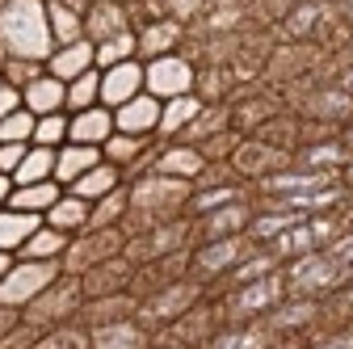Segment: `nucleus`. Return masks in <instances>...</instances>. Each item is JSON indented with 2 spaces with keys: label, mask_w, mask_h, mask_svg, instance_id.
Here are the masks:
<instances>
[{
  "label": "nucleus",
  "mask_w": 353,
  "mask_h": 349,
  "mask_svg": "<svg viewBox=\"0 0 353 349\" xmlns=\"http://www.w3.org/2000/svg\"><path fill=\"white\" fill-rule=\"evenodd\" d=\"M206 168V156L198 148H172V152H160L152 172H160V177H176V181H190L198 177V172Z\"/></svg>",
  "instance_id": "24"
},
{
  "label": "nucleus",
  "mask_w": 353,
  "mask_h": 349,
  "mask_svg": "<svg viewBox=\"0 0 353 349\" xmlns=\"http://www.w3.org/2000/svg\"><path fill=\"white\" fill-rule=\"evenodd\" d=\"M26 152H30V143H0V172H13L21 168V160H26Z\"/></svg>",
  "instance_id": "46"
},
{
  "label": "nucleus",
  "mask_w": 353,
  "mask_h": 349,
  "mask_svg": "<svg viewBox=\"0 0 353 349\" xmlns=\"http://www.w3.org/2000/svg\"><path fill=\"white\" fill-rule=\"evenodd\" d=\"M345 89H349V93H353V68H349V72H345Z\"/></svg>",
  "instance_id": "53"
},
{
  "label": "nucleus",
  "mask_w": 353,
  "mask_h": 349,
  "mask_svg": "<svg viewBox=\"0 0 353 349\" xmlns=\"http://www.w3.org/2000/svg\"><path fill=\"white\" fill-rule=\"evenodd\" d=\"M349 9H353V0H349Z\"/></svg>",
  "instance_id": "58"
},
{
  "label": "nucleus",
  "mask_w": 353,
  "mask_h": 349,
  "mask_svg": "<svg viewBox=\"0 0 353 349\" xmlns=\"http://www.w3.org/2000/svg\"><path fill=\"white\" fill-rule=\"evenodd\" d=\"M328 252H332V257L341 261V266H349V270H353V236H341V240H336V244H332Z\"/></svg>",
  "instance_id": "49"
},
{
  "label": "nucleus",
  "mask_w": 353,
  "mask_h": 349,
  "mask_svg": "<svg viewBox=\"0 0 353 349\" xmlns=\"http://www.w3.org/2000/svg\"><path fill=\"white\" fill-rule=\"evenodd\" d=\"M126 252V232L122 228H105V232H80L72 236L68 252H63V274H88L93 266H101V261Z\"/></svg>",
  "instance_id": "6"
},
{
  "label": "nucleus",
  "mask_w": 353,
  "mask_h": 349,
  "mask_svg": "<svg viewBox=\"0 0 353 349\" xmlns=\"http://www.w3.org/2000/svg\"><path fill=\"white\" fill-rule=\"evenodd\" d=\"M47 13H51V34H55L59 47H68V42H80V38H84V17H76V13L63 5V0L47 5Z\"/></svg>",
  "instance_id": "37"
},
{
  "label": "nucleus",
  "mask_w": 353,
  "mask_h": 349,
  "mask_svg": "<svg viewBox=\"0 0 353 349\" xmlns=\"http://www.w3.org/2000/svg\"><path fill=\"white\" fill-rule=\"evenodd\" d=\"M135 51H139V34H135V30H122V34L97 42V68L105 72V68H114V63H126Z\"/></svg>",
  "instance_id": "35"
},
{
  "label": "nucleus",
  "mask_w": 353,
  "mask_h": 349,
  "mask_svg": "<svg viewBox=\"0 0 353 349\" xmlns=\"http://www.w3.org/2000/svg\"><path fill=\"white\" fill-rule=\"evenodd\" d=\"M13 266H17V257H13V252H0V282L9 278V270H13Z\"/></svg>",
  "instance_id": "51"
},
{
  "label": "nucleus",
  "mask_w": 353,
  "mask_h": 349,
  "mask_svg": "<svg viewBox=\"0 0 353 349\" xmlns=\"http://www.w3.org/2000/svg\"><path fill=\"white\" fill-rule=\"evenodd\" d=\"M68 244H72V236H68V232H59V228H51V223H42L17 257H21V261H63Z\"/></svg>",
  "instance_id": "25"
},
{
  "label": "nucleus",
  "mask_w": 353,
  "mask_h": 349,
  "mask_svg": "<svg viewBox=\"0 0 353 349\" xmlns=\"http://www.w3.org/2000/svg\"><path fill=\"white\" fill-rule=\"evenodd\" d=\"M126 223V186L101 202H93V219H88V232H105V228H118Z\"/></svg>",
  "instance_id": "36"
},
{
  "label": "nucleus",
  "mask_w": 353,
  "mask_h": 349,
  "mask_svg": "<svg viewBox=\"0 0 353 349\" xmlns=\"http://www.w3.org/2000/svg\"><path fill=\"white\" fill-rule=\"evenodd\" d=\"M190 84H194V72L185 59H176V55H160L148 63V93L160 97V101H172V97H185L190 93Z\"/></svg>",
  "instance_id": "12"
},
{
  "label": "nucleus",
  "mask_w": 353,
  "mask_h": 349,
  "mask_svg": "<svg viewBox=\"0 0 353 349\" xmlns=\"http://www.w3.org/2000/svg\"><path fill=\"white\" fill-rule=\"evenodd\" d=\"M0 80H5V72H0Z\"/></svg>",
  "instance_id": "57"
},
{
  "label": "nucleus",
  "mask_w": 353,
  "mask_h": 349,
  "mask_svg": "<svg viewBox=\"0 0 353 349\" xmlns=\"http://www.w3.org/2000/svg\"><path fill=\"white\" fill-rule=\"evenodd\" d=\"M80 308H84V286H80V278L76 274H63L55 286H47L30 308H21V324H30V328H38V332H47V328H55V324H63L68 316H80Z\"/></svg>",
  "instance_id": "3"
},
{
  "label": "nucleus",
  "mask_w": 353,
  "mask_h": 349,
  "mask_svg": "<svg viewBox=\"0 0 353 349\" xmlns=\"http://www.w3.org/2000/svg\"><path fill=\"white\" fill-rule=\"evenodd\" d=\"M34 349H93V341H88L84 328H51V332H42Z\"/></svg>",
  "instance_id": "41"
},
{
  "label": "nucleus",
  "mask_w": 353,
  "mask_h": 349,
  "mask_svg": "<svg viewBox=\"0 0 353 349\" xmlns=\"http://www.w3.org/2000/svg\"><path fill=\"white\" fill-rule=\"evenodd\" d=\"M93 68H97V42H88V38L68 42V47H55V51H51V59H47V72H51V76H59L63 84H72L76 76L93 72Z\"/></svg>",
  "instance_id": "16"
},
{
  "label": "nucleus",
  "mask_w": 353,
  "mask_h": 349,
  "mask_svg": "<svg viewBox=\"0 0 353 349\" xmlns=\"http://www.w3.org/2000/svg\"><path fill=\"white\" fill-rule=\"evenodd\" d=\"M270 274H274V257H252V261H244L240 270L228 274V282H232V286H248V282L270 278Z\"/></svg>",
  "instance_id": "43"
},
{
  "label": "nucleus",
  "mask_w": 353,
  "mask_h": 349,
  "mask_svg": "<svg viewBox=\"0 0 353 349\" xmlns=\"http://www.w3.org/2000/svg\"><path fill=\"white\" fill-rule=\"evenodd\" d=\"M105 160L110 164H135V160H148V139L143 135H122V130H114V135L105 139Z\"/></svg>",
  "instance_id": "33"
},
{
  "label": "nucleus",
  "mask_w": 353,
  "mask_h": 349,
  "mask_svg": "<svg viewBox=\"0 0 353 349\" xmlns=\"http://www.w3.org/2000/svg\"><path fill=\"white\" fill-rule=\"evenodd\" d=\"M34 126H38V114H30L21 106L17 114H9L0 122V143H34Z\"/></svg>",
  "instance_id": "40"
},
{
  "label": "nucleus",
  "mask_w": 353,
  "mask_h": 349,
  "mask_svg": "<svg viewBox=\"0 0 353 349\" xmlns=\"http://www.w3.org/2000/svg\"><path fill=\"white\" fill-rule=\"evenodd\" d=\"M349 278V266H341V261L332 252H307L299 257L294 266H290V290L299 295H320V290H332Z\"/></svg>",
  "instance_id": "8"
},
{
  "label": "nucleus",
  "mask_w": 353,
  "mask_h": 349,
  "mask_svg": "<svg viewBox=\"0 0 353 349\" xmlns=\"http://www.w3.org/2000/svg\"><path fill=\"white\" fill-rule=\"evenodd\" d=\"M68 126H72V114H47V118H38V126H34V143L59 152V148L68 143Z\"/></svg>",
  "instance_id": "39"
},
{
  "label": "nucleus",
  "mask_w": 353,
  "mask_h": 349,
  "mask_svg": "<svg viewBox=\"0 0 353 349\" xmlns=\"http://www.w3.org/2000/svg\"><path fill=\"white\" fill-rule=\"evenodd\" d=\"M270 244H274V248H270L274 257H307V252L320 244V236H316L312 223H303V228L294 223V228H286V232H282L278 240H270Z\"/></svg>",
  "instance_id": "34"
},
{
  "label": "nucleus",
  "mask_w": 353,
  "mask_h": 349,
  "mask_svg": "<svg viewBox=\"0 0 353 349\" xmlns=\"http://www.w3.org/2000/svg\"><path fill=\"white\" fill-rule=\"evenodd\" d=\"M160 349H164V345H160ZM168 349H198V345H168Z\"/></svg>",
  "instance_id": "54"
},
{
  "label": "nucleus",
  "mask_w": 353,
  "mask_h": 349,
  "mask_svg": "<svg viewBox=\"0 0 353 349\" xmlns=\"http://www.w3.org/2000/svg\"><path fill=\"white\" fill-rule=\"evenodd\" d=\"M59 198H63V186H59V181H34V186H17V194H13L9 206L30 210V215H42V219H47V210H51Z\"/></svg>",
  "instance_id": "27"
},
{
  "label": "nucleus",
  "mask_w": 353,
  "mask_h": 349,
  "mask_svg": "<svg viewBox=\"0 0 353 349\" xmlns=\"http://www.w3.org/2000/svg\"><path fill=\"white\" fill-rule=\"evenodd\" d=\"M105 160V152L101 148H84V143H63L59 152H55V181L68 190V186H76L88 168H97Z\"/></svg>",
  "instance_id": "19"
},
{
  "label": "nucleus",
  "mask_w": 353,
  "mask_h": 349,
  "mask_svg": "<svg viewBox=\"0 0 353 349\" xmlns=\"http://www.w3.org/2000/svg\"><path fill=\"white\" fill-rule=\"evenodd\" d=\"M345 177H349V181H353V164H349V168H345Z\"/></svg>",
  "instance_id": "55"
},
{
  "label": "nucleus",
  "mask_w": 353,
  "mask_h": 349,
  "mask_svg": "<svg viewBox=\"0 0 353 349\" xmlns=\"http://www.w3.org/2000/svg\"><path fill=\"white\" fill-rule=\"evenodd\" d=\"M176 21H156L152 30H143L139 34V51H148L152 59H160V55H172V47H176Z\"/></svg>",
  "instance_id": "38"
},
{
  "label": "nucleus",
  "mask_w": 353,
  "mask_h": 349,
  "mask_svg": "<svg viewBox=\"0 0 353 349\" xmlns=\"http://www.w3.org/2000/svg\"><path fill=\"white\" fill-rule=\"evenodd\" d=\"M282 295H286V286H282L278 274L256 278V282H248V286H236V295L228 299V316H232V320H248V316H256V312H270V308H278V303H282Z\"/></svg>",
  "instance_id": "11"
},
{
  "label": "nucleus",
  "mask_w": 353,
  "mask_h": 349,
  "mask_svg": "<svg viewBox=\"0 0 353 349\" xmlns=\"http://www.w3.org/2000/svg\"><path fill=\"white\" fill-rule=\"evenodd\" d=\"M0 72H5V80H9V84L26 89L30 80H38L42 72H47V63H34V59H0Z\"/></svg>",
  "instance_id": "42"
},
{
  "label": "nucleus",
  "mask_w": 353,
  "mask_h": 349,
  "mask_svg": "<svg viewBox=\"0 0 353 349\" xmlns=\"http://www.w3.org/2000/svg\"><path fill=\"white\" fill-rule=\"evenodd\" d=\"M0 47H5V59L47 63L55 51L47 5L42 0H9V5H0Z\"/></svg>",
  "instance_id": "1"
},
{
  "label": "nucleus",
  "mask_w": 353,
  "mask_h": 349,
  "mask_svg": "<svg viewBox=\"0 0 353 349\" xmlns=\"http://www.w3.org/2000/svg\"><path fill=\"white\" fill-rule=\"evenodd\" d=\"M332 181V172H320V168H307V172H278V177L265 181V190H278L282 198L286 194H316Z\"/></svg>",
  "instance_id": "31"
},
{
  "label": "nucleus",
  "mask_w": 353,
  "mask_h": 349,
  "mask_svg": "<svg viewBox=\"0 0 353 349\" xmlns=\"http://www.w3.org/2000/svg\"><path fill=\"white\" fill-rule=\"evenodd\" d=\"M139 93H148V68L143 63L126 59V63H114L101 72V106L118 110L126 101H135Z\"/></svg>",
  "instance_id": "9"
},
{
  "label": "nucleus",
  "mask_w": 353,
  "mask_h": 349,
  "mask_svg": "<svg viewBox=\"0 0 353 349\" xmlns=\"http://www.w3.org/2000/svg\"><path fill=\"white\" fill-rule=\"evenodd\" d=\"M244 223H248V210H244V206H219V210H206V219L194 223V232H202L206 240H228V236H236Z\"/></svg>",
  "instance_id": "28"
},
{
  "label": "nucleus",
  "mask_w": 353,
  "mask_h": 349,
  "mask_svg": "<svg viewBox=\"0 0 353 349\" xmlns=\"http://www.w3.org/2000/svg\"><path fill=\"white\" fill-rule=\"evenodd\" d=\"M38 328H30V324H21V328H13L9 337H0V349H34L38 345Z\"/></svg>",
  "instance_id": "45"
},
{
  "label": "nucleus",
  "mask_w": 353,
  "mask_h": 349,
  "mask_svg": "<svg viewBox=\"0 0 353 349\" xmlns=\"http://www.w3.org/2000/svg\"><path fill=\"white\" fill-rule=\"evenodd\" d=\"M101 106V72H84L68 84V114H80V110H93Z\"/></svg>",
  "instance_id": "32"
},
{
  "label": "nucleus",
  "mask_w": 353,
  "mask_h": 349,
  "mask_svg": "<svg viewBox=\"0 0 353 349\" xmlns=\"http://www.w3.org/2000/svg\"><path fill=\"white\" fill-rule=\"evenodd\" d=\"M84 30L93 34L97 42H105V38L130 30V21H126L122 5H114V0H93V9H88V17H84Z\"/></svg>",
  "instance_id": "26"
},
{
  "label": "nucleus",
  "mask_w": 353,
  "mask_h": 349,
  "mask_svg": "<svg viewBox=\"0 0 353 349\" xmlns=\"http://www.w3.org/2000/svg\"><path fill=\"white\" fill-rule=\"evenodd\" d=\"M194 232L190 219H168L152 232H139V236H130L126 240V257L135 261V266H148V261H160V257H172V252H181L185 248V236Z\"/></svg>",
  "instance_id": "7"
},
{
  "label": "nucleus",
  "mask_w": 353,
  "mask_h": 349,
  "mask_svg": "<svg viewBox=\"0 0 353 349\" xmlns=\"http://www.w3.org/2000/svg\"><path fill=\"white\" fill-rule=\"evenodd\" d=\"M21 101H26V110L38 114V118L63 114V110H68V84H63L59 76H51V72H42L38 80H30L26 89H21Z\"/></svg>",
  "instance_id": "17"
},
{
  "label": "nucleus",
  "mask_w": 353,
  "mask_h": 349,
  "mask_svg": "<svg viewBox=\"0 0 353 349\" xmlns=\"http://www.w3.org/2000/svg\"><path fill=\"white\" fill-rule=\"evenodd\" d=\"M26 101H21V89L17 84H9V80H0V122H5L9 114H17Z\"/></svg>",
  "instance_id": "47"
},
{
  "label": "nucleus",
  "mask_w": 353,
  "mask_h": 349,
  "mask_svg": "<svg viewBox=\"0 0 353 349\" xmlns=\"http://www.w3.org/2000/svg\"><path fill=\"white\" fill-rule=\"evenodd\" d=\"M320 349H353V337H336V341H328V345H320Z\"/></svg>",
  "instance_id": "52"
},
{
  "label": "nucleus",
  "mask_w": 353,
  "mask_h": 349,
  "mask_svg": "<svg viewBox=\"0 0 353 349\" xmlns=\"http://www.w3.org/2000/svg\"><path fill=\"white\" fill-rule=\"evenodd\" d=\"M130 282H135V261H130L126 252L101 261V266H93L88 274H80V286H84V299H105V295H122L130 290Z\"/></svg>",
  "instance_id": "10"
},
{
  "label": "nucleus",
  "mask_w": 353,
  "mask_h": 349,
  "mask_svg": "<svg viewBox=\"0 0 353 349\" xmlns=\"http://www.w3.org/2000/svg\"><path fill=\"white\" fill-rule=\"evenodd\" d=\"M76 198H84V202H101V198H110V194H118L122 190V168L118 164H110V160H101L97 168H88L84 177L76 181V186H68Z\"/></svg>",
  "instance_id": "22"
},
{
  "label": "nucleus",
  "mask_w": 353,
  "mask_h": 349,
  "mask_svg": "<svg viewBox=\"0 0 353 349\" xmlns=\"http://www.w3.org/2000/svg\"><path fill=\"white\" fill-rule=\"evenodd\" d=\"M214 349H265V328H252V332H228L219 337Z\"/></svg>",
  "instance_id": "44"
},
{
  "label": "nucleus",
  "mask_w": 353,
  "mask_h": 349,
  "mask_svg": "<svg viewBox=\"0 0 353 349\" xmlns=\"http://www.w3.org/2000/svg\"><path fill=\"white\" fill-rule=\"evenodd\" d=\"M63 278V261H17L9 278L0 282V303L5 308H30V303Z\"/></svg>",
  "instance_id": "4"
},
{
  "label": "nucleus",
  "mask_w": 353,
  "mask_h": 349,
  "mask_svg": "<svg viewBox=\"0 0 353 349\" xmlns=\"http://www.w3.org/2000/svg\"><path fill=\"white\" fill-rule=\"evenodd\" d=\"M135 312H139V303L130 299V290H122V295H105V299H84L80 320L88 328H101V324H118V320H135Z\"/></svg>",
  "instance_id": "18"
},
{
  "label": "nucleus",
  "mask_w": 353,
  "mask_h": 349,
  "mask_svg": "<svg viewBox=\"0 0 353 349\" xmlns=\"http://www.w3.org/2000/svg\"><path fill=\"white\" fill-rule=\"evenodd\" d=\"M244 257V240L240 236H228V240H206L198 252H194V278H214V274H232V266Z\"/></svg>",
  "instance_id": "15"
},
{
  "label": "nucleus",
  "mask_w": 353,
  "mask_h": 349,
  "mask_svg": "<svg viewBox=\"0 0 353 349\" xmlns=\"http://www.w3.org/2000/svg\"><path fill=\"white\" fill-rule=\"evenodd\" d=\"M345 139H349V148H353V130H349V135H345Z\"/></svg>",
  "instance_id": "56"
},
{
  "label": "nucleus",
  "mask_w": 353,
  "mask_h": 349,
  "mask_svg": "<svg viewBox=\"0 0 353 349\" xmlns=\"http://www.w3.org/2000/svg\"><path fill=\"white\" fill-rule=\"evenodd\" d=\"M13 181L17 186H34V181H55V148H38L30 143L21 168L13 172Z\"/></svg>",
  "instance_id": "30"
},
{
  "label": "nucleus",
  "mask_w": 353,
  "mask_h": 349,
  "mask_svg": "<svg viewBox=\"0 0 353 349\" xmlns=\"http://www.w3.org/2000/svg\"><path fill=\"white\" fill-rule=\"evenodd\" d=\"M42 223H47L42 215L17 210V206H5V210H0V252H13V257H17Z\"/></svg>",
  "instance_id": "20"
},
{
  "label": "nucleus",
  "mask_w": 353,
  "mask_h": 349,
  "mask_svg": "<svg viewBox=\"0 0 353 349\" xmlns=\"http://www.w3.org/2000/svg\"><path fill=\"white\" fill-rule=\"evenodd\" d=\"M198 295H202L198 278H181V282H172V286H160L156 295L139 299L135 320H139L143 328H152V324H176L181 316H190V312H194Z\"/></svg>",
  "instance_id": "5"
},
{
  "label": "nucleus",
  "mask_w": 353,
  "mask_h": 349,
  "mask_svg": "<svg viewBox=\"0 0 353 349\" xmlns=\"http://www.w3.org/2000/svg\"><path fill=\"white\" fill-rule=\"evenodd\" d=\"M13 328H21V312H17V308H5V303H0V337H9Z\"/></svg>",
  "instance_id": "48"
},
{
  "label": "nucleus",
  "mask_w": 353,
  "mask_h": 349,
  "mask_svg": "<svg viewBox=\"0 0 353 349\" xmlns=\"http://www.w3.org/2000/svg\"><path fill=\"white\" fill-rule=\"evenodd\" d=\"M181 202H194L185 181L160 177V172H148V177H139L135 186L126 190V223H122V232H130V236L152 232V228L168 223L172 210L181 206Z\"/></svg>",
  "instance_id": "2"
},
{
  "label": "nucleus",
  "mask_w": 353,
  "mask_h": 349,
  "mask_svg": "<svg viewBox=\"0 0 353 349\" xmlns=\"http://www.w3.org/2000/svg\"><path fill=\"white\" fill-rule=\"evenodd\" d=\"M13 194H17V181L9 177V172H0V210L13 202Z\"/></svg>",
  "instance_id": "50"
},
{
  "label": "nucleus",
  "mask_w": 353,
  "mask_h": 349,
  "mask_svg": "<svg viewBox=\"0 0 353 349\" xmlns=\"http://www.w3.org/2000/svg\"><path fill=\"white\" fill-rule=\"evenodd\" d=\"M160 118H164V101L152 97V93H139L135 101L114 110V122H118L122 135H143V139L160 130Z\"/></svg>",
  "instance_id": "13"
},
{
  "label": "nucleus",
  "mask_w": 353,
  "mask_h": 349,
  "mask_svg": "<svg viewBox=\"0 0 353 349\" xmlns=\"http://www.w3.org/2000/svg\"><path fill=\"white\" fill-rule=\"evenodd\" d=\"M88 341H93V349H148V328L139 320H118L88 328Z\"/></svg>",
  "instance_id": "21"
},
{
  "label": "nucleus",
  "mask_w": 353,
  "mask_h": 349,
  "mask_svg": "<svg viewBox=\"0 0 353 349\" xmlns=\"http://www.w3.org/2000/svg\"><path fill=\"white\" fill-rule=\"evenodd\" d=\"M88 219H93V202L76 198L72 190H63V198L47 210V223H51V228H59V232H68V236L88 232Z\"/></svg>",
  "instance_id": "23"
},
{
  "label": "nucleus",
  "mask_w": 353,
  "mask_h": 349,
  "mask_svg": "<svg viewBox=\"0 0 353 349\" xmlns=\"http://www.w3.org/2000/svg\"><path fill=\"white\" fill-rule=\"evenodd\" d=\"M198 114H202V101H198L194 93L164 101V118H160V130H156V135H181V130H190V126H194V118H198Z\"/></svg>",
  "instance_id": "29"
},
{
  "label": "nucleus",
  "mask_w": 353,
  "mask_h": 349,
  "mask_svg": "<svg viewBox=\"0 0 353 349\" xmlns=\"http://www.w3.org/2000/svg\"><path fill=\"white\" fill-rule=\"evenodd\" d=\"M118 130L114 122V110L110 106H93V110H80L72 114V126H68V143H84V148H105V139Z\"/></svg>",
  "instance_id": "14"
}]
</instances>
